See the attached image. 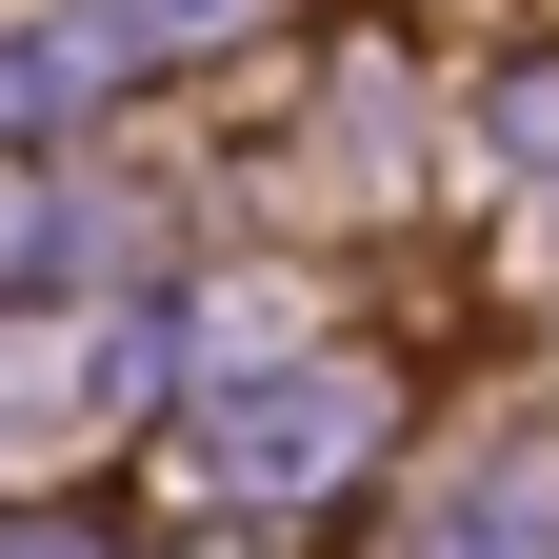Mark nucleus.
I'll return each mask as SVG.
<instances>
[{"label": "nucleus", "mask_w": 559, "mask_h": 559, "mask_svg": "<svg viewBox=\"0 0 559 559\" xmlns=\"http://www.w3.org/2000/svg\"><path fill=\"white\" fill-rule=\"evenodd\" d=\"M0 380H21V360H0Z\"/></svg>", "instance_id": "obj_4"}, {"label": "nucleus", "mask_w": 559, "mask_h": 559, "mask_svg": "<svg viewBox=\"0 0 559 559\" xmlns=\"http://www.w3.org/2000/svg\"><path fill=\"white\" fill-rule=\"evenodd\" d=\"M240 0H60V21L21 40V100H100L120 60H160V40H221Z\"/></svg>", "instance_id": "obj_1"}, {"label": "nucleus", "mask_w": 559, "mask_h": 559, "mask_svg": "<svg viewBox=\"0 0 559 559\" xmlns=\"http://www.w3.org/2000/svg\"><path fill=\"white\" fill-rule=\"evenodd\" d=\"M0 240H21V180H0Z\"/></svg>", "instance_id": "obj_3"}, {"label": "nucleus", "mask_w": 559, "mask_h": 559, "mask_svg": "<svg viewBox=\"0 0 559 559\" xmlns=\"http://www.w3.org/2000/svg\"><path fill=\"white\" fill-rule=\"evenodd\" d=\"M340 440H360V380H280V419H260V400L221 419V460H240V479H320Z\"/></svg>", "instance_id": "obj_2"}]
</instances>
